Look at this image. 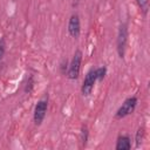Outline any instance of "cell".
Masks as SVG:
<instances>
[{
    "label": "cell",
    "mask_w": 150,
    "mask_h": 150,
    "mask_svg": "<svg viewBox=\"0 0 150 150\" xmlns=\"http://www.w3.org/2000/svg\"><path fill=\"white\" fill-rule=\"evenodd\" d=\"M143 138H144V129H143V128H138V130H137V132H136V138H135V141H136V146H137V148L141 146Z\"/></svg>",
    "instance_id": "obj_8"
},
{
    "label": "cell",
    "mask_w": 150,
    "mask_h": 150,
    "mask_svg": "<svg viewBox=\"0 0 150 150\" xmlns=\"http://www.w3.org/2000/svg\"><path fill=\"white\" fill-rule=\"evenodd\" d=\"M95 74H96V80L102 81L107 74V68L105 67H100L97 69H95Z\"/></svg>",
    "instance_id": "obj_9"
},
{
    "label": "cell",
    "mask_w": 150,
    "mask_h": 150,
    "mask_svg": "<svg viewBox=\"0 0 150 150\" xmlns=\"http://www.w3.org/2000/svg\"><path fill=\"white\" fill-rule=\"evenodd\" d=\"M87 141H88V129L86 127H83L82 128V143H83V145H86Z\"/></svg>",
    "instance_id": "obj_12"
},
{
    "label": "cell",
    "mask_w": 150,
    "mask_h": 150,
    "mask_svg": "<svg viewBox=\"0 0 150 150\" xmlns=\"http://www.w3.org/2000/svg\"><path fill=\"white\" fill-rule=\"evenodd\" d=\"M47 107H48V103L46 100L38 101L35 109H34V123L36 125H40L42 123V121L46 116V112H47Z\"/></svg>",
    "instance_id": "obj_5"
},
{
    "label": "cell",
    "mask_w": 150,
    "mask_h": 150,
    "mask_svg": "<svg viewBox=\"0 0 150 150\" xmlns=\"http://www.w3.org/2000/svg\"><path fill=\"white\" fill-rule=\"evenodd\" d=\"M116 150H129L131 148V142L129 136H120L116 142Z\"/></svg>",
    "instance_id": "obj_7"
},
{
    "label": "cell",
    "mask_w": 150,
    "mask_h": 150,
    "mask_svg": "<svg viewBox=\"0 0 150 150\" xmlns=\"http://www.w3.org/2000/svg\"><path fill=\"white\" fill-rule=\"evenodd\" d=\"M5 50H6V42H5V39L1 38L0 39V61L2 60V57L5 55Z\"/></svg>",
    "instance_id": "obj_11"
},
{
    "label": "cell",
    "mask_w": 150,
    "mask_h": 150,
    "mask_svg": "<svg viewBox=\"0 0 150 150\" xmlns=\"http://www.w3.org/2000/svg\"><path fill=\"white\" fill-rule=\"evenodd\" d=\"M96 74H95V69H90L86 77H84V81H83V84H82V88H81V91L84 96H89L91 94V90L94 88V84L96 82Z\"/></svg>",
    "instance_id": "obj_4"
},
{
    "label": "cell",
    "mask_w": 150,
    "mask_h": 150,
    "mask_svg": "<svg viewBox=\"0 0 150 150\" xmlns=\"http://www.w3.org/2000/svg\"><path fill=\"white\" fill-rule=\"evenodd\" d=\"M136 105H137V97H136V96L128 97V98L122 103V105L118 108V110L116 111L115 117L118 118V120H121V118H123V117L130 115V114L135 110Z\"/></svg>",
    "instance_id": "obj_1"
},
{
    "label": "cell",
    "mask_w": 150,
    "mask_h": 150,
    "mask_svg": "<svg viewBox=\"0 0 150 150\" xmlns=\"http://www.w3.org/2000/svg\"><path fill=\"white\" fill-rule=\"evenodd\" d=\"M81 61H82V52L81 50H76L71 62L68 67V71H67V76L70 80H76L80 75V68H81Z\"/></svg>",
    "instance_id": "obj_2"
},
{
    "label": "cell",
    "mask_w": 150,
    "mask_h": 150,
    "mask_svg": "<svg viewBox=\"0 0 150 150\" xmlns=\"http://www.w3.org/2000/svg\"><path fill=\"white\" fill-rule=\"evenodd\" d=\"M127 42H128V26L125 23H122L120 26L118 34H117V53L121 59L124 57Z\"/></svg>",
    "instance_id": "obj_3"
},
{
    "label": "cell",
    "mask_w": 150,
    "mask_h": 150,
    "mask_svg": "<svg viewBox=\"0 0 150 150\" xmlns=\"http://www.w3.org/2000/svg\"><path fill=\"white\" fill-rule=\"evenodd\" d=\"M136 1H137V4H138L139 8H141L144 13H146L148 6H149V0H136Z\"/></svg>",
    "instance_id": "obj_10"
},
{
    "label": "cell",
    "mask_w": 150,
    "mask_h": 150,
    "mask_svg": "<svg viewBox=\"0 0 150 150\" xmlns=\"http://www.w3.org/2000/svg\"><path fill=\"white\" fill-rule=\"evenodd\" d=\"M68 32L70 34V36L73 38H79L80 32H81V25H80V18L77 14H73L69 19L68 22Z\"/></svg>",
    "instance_id": "obj_6"
}]
</instances>
